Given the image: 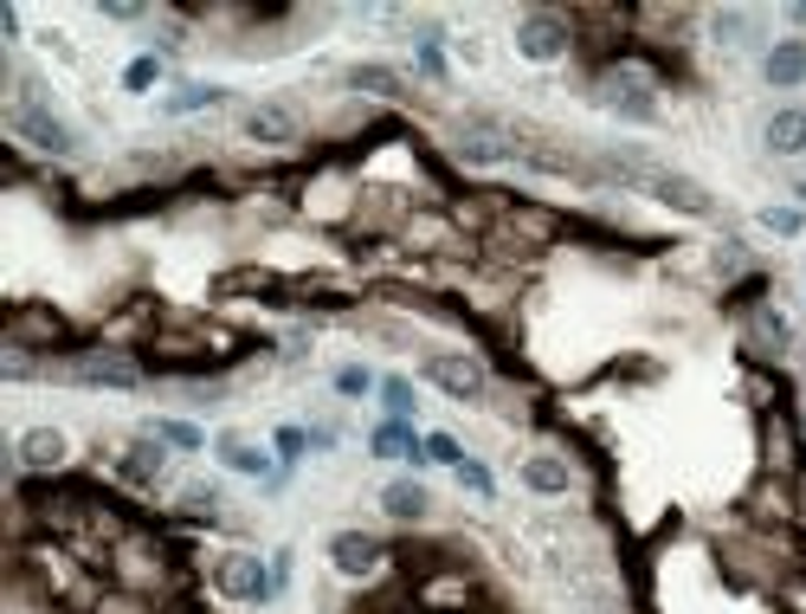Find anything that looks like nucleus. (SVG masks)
I'll use <instances>...</instances> for the list:
<instances>
[{"label":"nucleus","instance_id":"c756f323","mask_svg":"<svg viewBox=\"0 0 806 614\" xmlns=\"http://www.w3.org/2000/svg\"><path fill=\"white\" fill-rule=\"evenodd\" d=\"M303 447H310V440H303L297 427H285V433H278V453H303Z\"/></svg>","mask_w":806,"mask_h":614},{"label":"nucleus","instance_id":"6e6552de","mask_svg":"<svg viewBox=\"0 0 806 614\" xmlns=\"http://www.w3.org/2000/svg\"><path fill=\"white\" fill-rule=\"evenodd\" d=\"M65 376H72V382H84V388H143V369H136L130 356H111V349H97V356H78Z\"/></svg>","mask_w":806,"mask_h":614},{"label":"nucleus","instance_id":"ddd939ff","mask_svg":"<svg viewBox=\"0 0 806 614\" xmlns=\"http://www.w3.org/2000/svg\"><path fill=\"white\" fill-rule=\"evenodd\" d=\"M246 136L252 143H297V111L291 104H258V111H246Z\"/></svg>","mask_w":806,"mask_h":614},{"label":"nucleus","instance_id":"4468645a","mask_svg":"<svg viewBox=\"0 0 806 614\" xmlns=\"http://www.w3.org/2000/svg\"><path fill=\"white\" fill-rule=\"evenodd\" d=\"M330 563L342 570V576H368V570L381 563V543L362 538V531H342V538L330 543Z\"/></svg>","mask_w":806,"mask_h":614},{"label":"nucleus","instance_id":"6ab92c4d","mask_svg":"<svg viewBox=\"0 0 806 614\" xmlns=\"http://www.w3.org/2000/svg\"><path fill=\"white\" fill-rule=\"evenodd\" d=\"M568 460H549V453H536V460H523V485L529 492H568Z\"/></svg>","mask_w":806,"mask_h":614},{"label":"nucleus","instance_id":"7ed1b4c3","mask_svg":"<svg viewBox=\"0 0 806 614\" xmlns=\"http://www.w3.org/2000/svg\"><path fill=\"white\" fill-rule=\"evenodd\" d=\"M7 123H13V136H27V143L45 150V155H72L78 150V130L72 123H59L39 98H13V104H7Z\"/></svg>","mask_w":806,"mask_h":614},{"label":"nucleus","instance_id":"9d476101","mask_svg":"<svg viewBox=\"0 0 806 614\" xmlns=\"http://www.w3.org/2000/svg\"><path fill=\"white\" fill-rule=\"evenodd\" d=\"M162 472H168V447L162 440H136V447L116 453V479H130V485H155Z\"/></svg>","mask_w":806,"mask_h":614},{"label":"nucleus","instance_id":"b1692460","mask_svg":"<svg viewBox=\"0 0 806 614\" xmlns=\"http://www.w3.org/2000/svg\"><path fill=\"white\" fill-rule=\"evenodd\" d=\"M762 227L781 233V239H794V233H800V214H794V207H768V214H762Z\"/></svg>","mask_w":806,"mask_h":614},{"label":"nucleus","instance_id":"5701e85b","mask_svg":"<svg viewBox=\"0 0 806 614\" xmlns=\"http://www.w3.org/2000/svg\"><path fill=\"white\" fill-rule=\"evenodd\" d=\"M182 511L187 518H214V511H220V492H214V485H194V492L182 499Z\"/></svg>","mask_w":806,"mask_h":614},{"label":"nucleus","instance_id":"aec40b11","mask_svg":"<svg viewBox=\"0 0 806 614\" xmlns=\"http://www.w3.org/2000/svg\"><path fill=\"white\" fill-rule=\"evenodd\" d=\"M768 150H774V155L806 150V111H781V116H768Z\"/></svg>","mask_w":806,"mask_h":614},{"label":"nucleus","instance_id":"423d86ee","mask_svg":"<svg viewBox=\"0 0 806 614\" xmlns=\"http://www.w3.org/2000/svg\"><path fill=\"white\" fill-rule=\"evenodd\" d=\"M575 45V27L561 20V13H523V27H516V52L523 59H536V65H549Z\"/></svg>","mask_w":806,"mask_h":614},{"label":"nucleus","instance_id":"f8f14e48","mask_svg":"<svg viewBox=\"0 0 806 614\" xmlns=\"http://www.w3.org/2000/svg\"><path fill=\"white\" fill-rule=\"evenodd\" d=\"M342 84H349V91H362V98H381V104H406V78L388 72V65H349Z\"/></svg>","mask_w":806,"mask_h":614},{"label":"nucleus","instance_id":"cd10ccee","mask_svg":"<svg viewBox=\"0 0 806 614\" xmlns=\"http://www.w3.org/2000/svg\"><path fill=\"white\" fill-rule=\"evenodd\" d=\"M420 65L433 78H445V52H440V39H420Z\"/></svg>","mask_w":806,"mask_h":614},{"label":"nucleus","instance_id":"c85d7f7f","mask_svg":"<svg viewBox=\"0 0 806 614\" xmlns=\"http://www.w3.org/2000/svg\"><path fill=\"white\" fill-rule=\"evenodd\" d=\"M335 388H342V395H362V388H368V369H342V376H335Z\"/></svg>","mask_w":806,"mask_h":614},{"label":"nucleus","instance_id":"4be33fe9","mask_svg":"<svg viewBox=\"0 0 806 614\" xmlns=\"http://www.w3.org/2000/svg\"><path fill=\"white\" fill-rule=\"evenodd\" d=\"M381 401H388V415H394V421H406V415H413V388H406L401 376H394V382H381Z\"/></svg>","mask_w":806,"mask_h":614},{"label":"nucleus","instance_id":"a211bd4d","mask_svg":"<svg viewBox=\"0 0 806 614\" xmlns=\"http://www.w3.org/2000/svg\"><path fill=\"white\" fill-rule=\"evenodd\" d=\"M220 98H226L220 84H182V91H168L155 111H162V116H187V111H214Z\"/></svg>","mask_w":806,"mask_h":614},{"label":"nucleus","instance_id":"7c9ffc66","mask_svg":"<svg viewBox=\"0 0 806 614\" xmlns=\"http://www.w3.org/2000/svg\"><path fill=\"white\" fill-rule=\"evenodd\" d=\"M800 201H806V188H800Z\"/></svg>","mask_w":806,"mask_h":614},{"label":"nucleus","instance_id":"393cba45","mask_svg":"<svg viewBox=\"0 0 806 614\" xmlns=\"http://www.w3.org/2000/svg\"><path fill=\"white\" fill-rule=\"evenodd\" d=\"M426 460H440V465H465V453H458V440H452V433H433V440H426Z\"/></svg>","mask_w":806,"mask_h":614},{"label":"nucleus","instance_id":"39448f33","mask_svg":"<svg viewBox=\"0 0 806 614\" xmlns=\"http://www.w3.org/2000/svg\"><path fill=\"white\" fill-rule=\"evenodd\" d=\"M214 589H220L226 602H265L278 582H271V570H265L258 556L232 550V556H220V563H214Z\"/></svg>","mask_w":806,"mask_h":614},{"label":"nucleus","instance_id":"2eb2a0df","mask_svg":"<svg viewBox=\"0 0 806 614\" xmlns=\"http://www.w3.org/2000/svg\"><path fill=\"white\" fill-rule=\"evenodd\" d=\"M381 504H388V518H401V524H420V518L433 511L426 485H413V479H394V485L381 492Z\"/></svg>","mask_w":806,"mask_h":614},{"label":"nucleus","instance_id":"f03ea898","mask_svg":"<svg viewBox=\"0 0 806 614\" xmlns=\"http://www.w3.org/2000/svg\"><path fill=\"white\" fill-rule=\"evenodd\" d=\"M516 155H529L516 123H504V116H465L458 123V162L490 168V162H516Z\"/></svg>","mask_w":806,"mask_h":614},{"label":"nucleus","instance_id":"1a4fd4ad","mask_svg":"<svg viewBox=\"0 0 806 614\" xmlns=\"http://www.w3.org/2000/svg\"><path fill=\"white\" fill-rule=\"evenodd\" d=\"M7 344L27 356V344H65V317H52V310H33V305H13V317H7Z\"/></svg>","mask_w":806,"mask_h":614},{"label":"nucleus","instance_id":"20e7f679","mask_svg":"<svg viewBox=\"0 0 806 614\" xmlns=\"http://www.w3.org/2000/svg\"><path fill=\"white\" fill-rule=\"evenodd\" d=\"M600 104H607V111H620V116H632V123H659L652 78L632 72V65H613V72L600 78Z\"/></svg>","mask_w":806,"mask_h":614},{"label":"nucleus","instance_id":"bb28decb","mask_svg":"<svg viewBox=\"0 0 806 614\" xmlns=\"http://www.w3.org/2000/svg\"><path fill=\"white\" fill-rule=\"evenodd\" d=\"M458 479L472 485L477 499H490V472H484V465H477V460H465V465H458Z\"/></svg>","mask_w":806,"mask_h":614},{"label":"nucleus","instance_id":"9b49d317","mask_svg":"<svg viewBox=\"0 0 806 614\" xmlns=\"http://www.w3.org/2000/svg\"><path fill=\"white\" fill-rule=\"evenodd\" d=\"M20 465H27V472H59V465H65V433H59V427L20 433Z\"/></svg>","mask_w":806,"mask_h":614},{"label":"nucleus","instance_id":"0eeeda50","mask_svg":"<svg viewBox=\"0 0 806 614\" xmlns=\"http://www.w3.org/2000/svg\"><path fill=\"white\" fill-rule=\"evenodd\" d=\"M426 382H440L445 395H458V401H477V395H484V362H477V356H458V349H433V356H426Z\"/></svg>","mask_w":806,"mask_h":614},{"label":"nucleus","instance_id":"f3484780","mask_svg":"<svg viewBox=\"0 0 806 614\" xmlns=\"http://www.w3.org/2000/svg\"><path fill=\"white\" fill-rule=\"evenodd\" d=\"M762 72H768V84H800L806 78V39H781Z\"/></svg>","mask_w":806,"mask_h":614},{"label":"nucleus","instance_id":"dca6fc26","mask_svg":"<svg viewBox=\"0 0 806 614\" xmlns=\"http://www.w3.org/2000/svg\"><path fill=\"white\" fill-rule=\"evenodd\" d=\"M214 453H220L232 472H246V479H258V472L271 465V453H265V447H252L246 433H220V440H214Z\"/></svg>","mask_w":806,"mask_h":614},{"label":"nucleus","instance_id":"a878e982","mask_svg":"<svg viewBox=\"0 0 806 614\" xmlns=\"http://www.w3.org/2000/svg\"><path fill=\"white\" fill-rule=\"evenodd\" d=\"M155 78H162V65H155V59H136V65L123 72V84H130V91H148Z\"/></svg>","mask_w":806,"mask_h":614},{"label":"nucleus","instance_id":"f257e3e1","mask_svg":"<svg viewBox=\"0 0 806 614\" xmlns=\"http://www.w3.org/2000/svg\"><path fill=\"white\" fill-rule=\"evenodd\" d=\"M607 175L626 182V188H645L652 201L678 207V214H691V221H716V194L703 188V182H691V175H678V168L639 162V155H607Z\"/></svg>","mask_w":806,"mask_h":614},{"label":"nucleus","instance_id":"412c9836","mask_svg":"<svg viewBox=\"0 0 806 614\" xmlns=\"http://www.w3.org/2000/svg\"><path fill=\"white\" fill-rule=\"evenodd\" d=\"M155 440H162V447H182V453H194V447H200V433H194L187 421H162V427H155Z\"/></svg>","mask_w":806,"mask_h":614}]
</instances>
